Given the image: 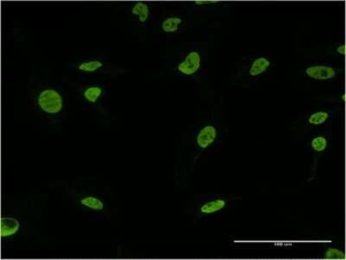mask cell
<instances>
[{
  "instance_id": "cell-1",
  "label": "cell",
  "mask_w": 346,
  "mask_h": 260,
  "mask_svg": "<svg viewBox=\"0 0 346 260\" xmlns=\"http://www.w3.org/2000/svg\"><path fill=\"white\" fill-rule=\"evenodd\" d=\"M35 104L43 114L49 117L58 116L65 107L64 96L56 87L42 88L35 96Z\"/></svg>"
},
{
  "instance_id": "cell-14",
  "label": "cell",
  "mask_w": 346,
  "mask_h": 260,
  "mask_svg": "<svg viewBox=\"0 0 346 260\" xmlns=\"http://www.w3.org/2000/svg\"><path fill=\"white\" fill-rule=\"evenodd\" d=\"M329 144L328 138L324 135H318L312 139L311 148L316 153H322L327 149Z\"/></svg>"
},
{
  "instance_id": "cell-2",
  "label": "cell",
  "mask_w": 346,
  "mask_h": 260,
  "mask_svg": "<svg viewBox=\"0 0 346 260\" xmlns=\"http://www.w3.org/2000/svg\"><path fill=\"white\" fill-rule=\"evenodd\" d=\"M202 52L196 47H192L178 60L175 69L180 76L190 77L198 73L202 68Z\"/></svg>"
},
{
  "instance_id": "cell-16",
  "label": "cell",
  "mask_w": 346,
  "mask_h": 260,
  "mask_svg": "<svg viewBox=\"0 0 346 260\" xmlns=\"http://www.w3.org/2000/svg\"><path fill=\"white\" fill-rule=\"evenodd\" d=\"M222 3L219 0H196L192 2L193 5L196 6H205V5H216Z\"/></svg>"
},
{
  "instance_id": "cell-17",
  "label": "cell",
  "mask_w": 346,
  "mask_h": 260,
  "mask_svg": "<svg viewBox=\"0 0 346 260\" xmlns=\"http://www.w3.org/2000/svg\"><path fill=\"white\" fill-rule=\"evenodd\" d=\"M336 53L340 55H344L345 54V45L344 44H339L336 48Z\"/></svg>"
},
{
  "instance_id": "cell-7",
  "label": "cell",
  "mask_w": 346,
  "mask_h": 260,
  "mask_svg": "<svg viewBox=\"0 0 346 260\" xmlns=\"http://www.w3.org/2000/svg\"><path fill=\"white\" fill-rule=\"evenodd\" d=\"M105 68V62L99 57H90L82 60L75 66V68L83 73H95Z\"/></svg>"
},
{
  "instance_id": "cell-4",
  "label": "cell",
  "mask_w": 346,
  "mask_h": 260,
  "mask_svg": "<svg viewBox=\"0 0 346 260\" xmlns=\"http://www.w3.org/2000/svg\"><path fill=\"white\" fill-rule=\"evenodd\" d=\"M129 14L139 25H147L152 17V7L148 2L136 1L128 6Z\"/></svg>"
},
{
  "instance_id": "cell-8",
  "label": "cell",
  "mask_w": 346,
  "mask_h": 260,
  "mask_svg": "<svg viewBox=\"0 0 346 260\" xmlns=\"http://www.w3.org/2000/svg\"><path fill=\"white\" fill-rule=\"evenodd\" d=\"M20 224L19 219L13 217H2L0 220V234L2 238H9L15 235L20 231Z\"/></svg>"
},
{
  "instance_id": "cell-9",
  "label": "cell",
  "mask_w": 346,
  "mask_h": 260,
  "mask_svg": "<svg viewBox=\"0 0 346 260\" xmlns=\"http://www.w3.org/2000/svg\"><path fill=\"white\" fill-rule=\"evenodd\" d=\"M271 66V62L267 57H260L253 60L249 66L248 73L252 77H257L266 73Z\"/></svg>"
},
{
  "instance_id": "cell-3",
  "label": "cell",
  "mask_w": 346,
  "mask_h": 260,
  "mask_svg": "<svg viewBox=\"0 0 346 260\" xmlns=\"http://www.w3.org/2000/svg\"><path fill=\"white\" fill-rule=\"evenodd\" d=\"M186 19L179 14H168L162 16L156 25V30L167 36H172L180 32L184 27Z\"/></svg>"
},
{
  "instance_id": "cell-13",
  "label": "cell",
  "mask_w": 346,
  "mask_h": 260,
  "mask_svg": "<svg viewBox=\"0 0 346 260\" xmlns=\"http://www.w3.org/2000/svg\"><path fill=\"white\" fill-rule=\"evenodd\" d=\"M330 119V114L326 111H318L308 117L307 123L309 125L318 126L327 122Z\"/></svg>"
},
{
  "instance_id": "cell-5",
  "label": "cell",
  "mask_w": 346,
  "mask_h": 260,
  "mask_svg": "<svg viewBox=\"0 0 346 260\" xmlns=\"http://www.w3.org/2000/svg\"><path fill=\"white\" fill-rule=\"evenodd\" d=\"M217 129L215 125H206L199 130L196 136V145L200 151L210 148L217 138Z\"/></svg>"
},
{
  "instance_id": "cell-10",
  "label": "cell",
  "mask_w": 346,
  "mask_h": 260,
  "mask_svg": "<svg viewBox=\"0 0 346 260\" xmlns=\"http://www.w3.org/2000/svg\"><path fill=\"white\" fill-rule=\"evenodd\" d=\"M227 206V201L223 198H215L210 201H205L200 207V213L205 215L213 214L221 211Z\"/></svg>"
},
{
  "instance_id": "cell-11",
  "label": "cell",
  "mask_w": 346,
  "mask_h": 260,
  "mask_svg": "<svg viewBox=\"0 0 346 260\" xmlns=\"http://www.w3.org/2000/svg\"><path fill=\"white\" fill-rule=\"evenodd\" d=\"M104 92L105 90L101 86L90 85L82 91V97L87 103L96 104L103 97Z\"/></svg>"
},
{
  "instance_id": "cell-6",
  "label": "cell",
  "mask_w": 346,
  "mask_h": 260,
  "mask_svg": "<svg viewBox=\"0 0 346 260\" xmlns=\"http://www.w3.org/2000/svg\"><path fill=\"white\" fill-rule=\"evenodd\" d=\"M305 73L307 77L316 81H329L338 76L335 68L327 65L309 66L305 68Z\"/></svg>"
},
{
  "instance_id": "cell-18",
  "label": "cell",
  "mask_w": 346,
  "mask_h": 260,
  "mask_svg": "<svg viewBox=\"0 0 346 260\" xmlns=\"http://www.w3.org/2000/svg\"><path fill=\"white\" fill-rule=\"evenodd\" d=\"M341 100H342L343 102L345 101V94H344V92H343V95H341Z\"/></svg>"
},
{
  "instance_id": "cell-15",
  "label": "cell",
  "mask_w": 346,
  "mask_h": 260,
  "mask_svg": "<svg viewBox=\"0 0 346 260\" xmlns=\"http://www.w3.org/2000/svg\"><path fill=\"white\" fill-rule=\"evenodd\" d=\"M324 258L326 259H344L345 253L342 250L338 248L329 247L324 253Z\"/></svg>"
},
{
  "instance_id": "cell-12",
  "label": "cell",
  "mask_w": 346,
  "mask_h": 260,
  "mask_svg": "<svg viewBox=\"0 0 346 260\" xmlns=\"http://www.w3.org/2000/svg\"><path fill=\"white\" fill-rule=\"evenodd\" d=\"M79 202L81 206L93 211H102L105 208L103 201L96 195H85L83 197L80 198Z\"/></svg>"
}]
</instances>
